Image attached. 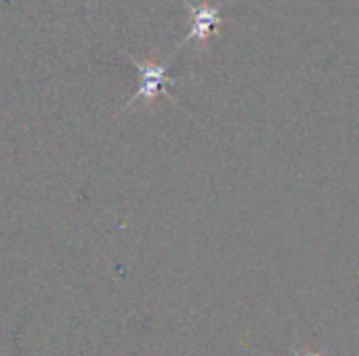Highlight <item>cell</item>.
Here are the masks:
<instances>
[{
  "label": "cell",
  "instance_id": "cell-3",
  "mask_svg": "<svg viewBox=\"0 0 359 356\" xmlns=\"http://www.w3.org/2000/svg\"><path fill=\"white\" fill-rule=\"evenodd\" d=\"M290 353H292V356H301L299 353H297V350H294V348H290ZM326 353H328V346H324V348H322L320 353H316V355H311V356H324Z\"/></svg>",
  "mask_w": 359,
  "mask_h": 356
},
{
  "label": "cell",
  "instance_id": "cell-2",
  "mask_svg": "<svg viewBox=\"0 0 359 356\" xmlns=\"http://www.w3.org/2000/svg\"><path fill=\"white\" fill-rule=\"evenodd\" d=\"M183 4L189 8L191 13V29L189 34L177 44V48L189 44V42H200L204 44L208 40V36L217 29V25L223 23V17H221V8L225 4V0L217 2V4H208V2H202V4H191L189 0H183Z\"/></svg>",
  "mask_w": 359,
  "mask_h": 356
},
{
  "label": "cell",
  "instance_id": "cell-1",
  "mask_svg": "<svg viewBox=\"0 0 359 356\" xmlns=\"http://www.w3.org/2000/svg\"><path fill=\"white\" fill-rule=\"evenodd\" d=\"M126 57L130 59V63H133L135 69L139 71L141 84H139V88L130 94V99L124 103L122 111H126V109H128L130 105H135L137 101L154 103V99H156L160 92H164L172 103H177V101L168 94V90H166V86L177 84V78H168V67L172 65V61H166V63L141 61V59H137V57H133V55H128V52H126Z\"/></svg>",
  "mask_w": 359,
  "mask_h": 356
}]
</instances>
